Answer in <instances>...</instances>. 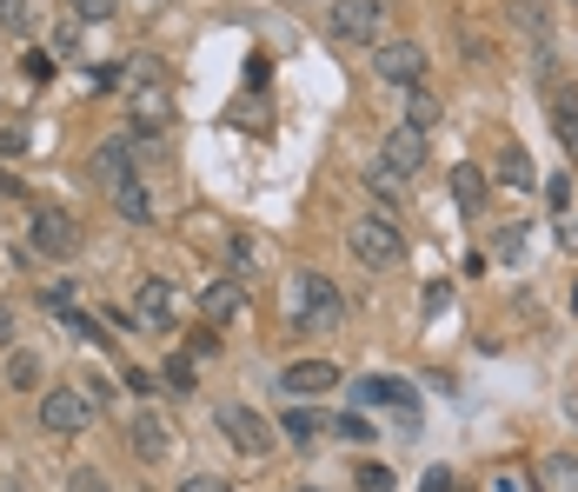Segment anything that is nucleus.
Listing matches in <instances>:
<instances>
[{"mask_svg":"<svg viewBox=\"0 0 578 492\" xmlns=\"http://www.w3.org/2000/svg\"><path fill=\"white\" fill-rule=\"evenodd\" d=\"M340 293H333V280H326V273H299L293 280V326H299V333H333V326H340Z\"/></svg>","mask_w":578,"mask_h":492,"instance_id":"1","label":"nucleus"},{"mask_svg":"<svg viewBox=\"0 0 578 492\" xmlns=\"http://www.w3.org/2000/svg\"><path fill=\"white\" fill-rule=\"evenodd\" d=\"M346 246H353V260H359V267H379V273L405 260V239H399V226H392L386 213L353 220V226H346Z\"/></svg>","mask_w":578,"mask_h":492,"instance_id":"2","label":"nucleus"},{"mask_svg":"<svg viewBox=\"0 0 578 492\" xmlns=\"http://www.w3.org/2000/svg\"><path fill=\"white\" fill-rule=\"evenodd\" d=\"M326 34L346 40V47H379L386 40V0H333Z\"/></svg>","mask_w":578,"mask_h":492,"instance_id":"3","label":"nucleus"},{"mask_svg":"<svg viewBox=\"0 0 578 492\" xmlns=\"http://www.w3.org/2000/svg\"><path fill=\"white\" fill-rule=\"evenodd\" d=\"M40 426L54 433V440H80L94 426V406H87V393H73V386H54L47 399H40Z\"/></svg>","mask_w":578,"mask_h":492,"instance_id":"4","label":"nucleus"},{"mask_svg":"<svg viewBox=\"0 0 578 492\" xmlns=\"http://www.w3.org/2000/svg\"><path fill=\"white\" fill-rule=\"evenodd\" d=\"M373 73L392 80V87H420L426 80V47L420 40H379L373 47Z\"/></svg>","mask_w":578,"mask_h":492,"instance_id":"5","label":"nucleus"},{"mask_svg":"<svg viewBox=\"0 0 578 492\" xmlns=\"http://www.w3.org/2000/svg\"><path fill=\"white\" fill-rule=\"evenodd\" d=\"M213 420H220V433H226V440H233V446H239L246 459H260V453L273 446V426H267V420L253 413V406H220Z\"/></svg>","mask_w":578,"mask_h":492,"instance_id":"6","label":"nucleus"},{"mask_svg":"<svg viewBox=\"0 0 578 492\" xmlns=\"http://www.w3.org/2000/svg\"><path fill=\"white\" fill-rule=\"evenodd\" d=\"M27 239H34V254H47V260H73L80 254V226L67 213H34Z\"/></svg>","mask_w":578,"mask_h":492,"instance_id":"7","label":"nucleus"},{"mask_svg":"<svg viewBox=\"0 0 578 492\" xmlns=\"http://www.w3.org/2000/svg\"><path fill=\"white\" fill-rule=\"evenodd\" d=\"M127 440H133V453H140V459H167V453H174V420L146 406V413H133Z\"/></svg>","mask_w":578,"mask_h":492,"instance_id":"8","label":"nucleus"},{"mask_svg":"<svg viewBox=\"0 0 578 492\" xmlns=\"http://www.w3.org/2000/svg\"><path fill=\"white\" fill-rule=\"evenodd\" d=\"M379 160L399 174V180H412L426 167V133H412V127H399V133H386V147H379Z\"/></svg>","mask_w":578,"mask_h":492,"instance_id":"9","label":"nucleus"},{"mask_svg":"<svg viewBox=\"0 0 578 492\" xmlns=\"http://www.w3.org/2000/svg\"><path fill=\"white\" fill-rule=\"evenodd\" d=\"M239 306H246V286L239 280H207V293H200V319L207 326H226Z\"/></svg>","mask_w":578,"mask_h":492,"instance_id":"10","label":"nucleus"},{"mask_svg":"<svg viewBox=\"0 0 578 492\" xmlns=\"http://www.w3.org/2000/svg\"><path fill=\"white\" fill-rule=\"evenodd\" d=\"M293 399H306V393H326V386H340V366L333 360H299V366H286V379H280Z\"/></svg>","mask_w":578,"mask_h":492,"instance_id":"11","label":"nucleus"},{"mask_svg":"<svg viewBox=\"0 0 578 492\" xmlns=\"http://www.w3.org/2000/svg\"><path fill=\"white\" fill-rule=\"evenodd\" d=\"M94 180H101L107 194H114L120 180H133V147H127V140H107V147L94 153Z\"/></svg>","mask_w":578,"mask_h":492,"instance_id":"12","label":"nucleus"},{"mask_svg":"<svg viewBox=\"0 0 578 492\" xmlns=\"http://www.w3.org/2000/svg\"><path fill=\"white\" fill-rule=\"evenodd\" d=\"M133 306H140V319L153 326V333H167V319H174V286H167V280H140V300H133Z\"/></svg>","mask_w":578,"mask_h":492,"instance_id":"13","label":"nucleus"},{"mask_svg":"<svg viewBox=\"0 0 578 492\" xmlns=\"http://www.w3.org/2000/svg\"><path fill=\"white\" fill-rule=\"evenodd\" d=\"M114 207H120V220L146 226V220H153V187H146V180L133 174V180H120V187H114Z\"/></svg>","mask_w":578,"mask_h":492,"instance_id":"14","label":"nucleus"},{"mask_svg":"<svg viewBox=\"0 0 578 492\" xmlns=\"http://www.w3.org/2000/svg\"><path fill=\"white\" fill-rule=\"evenodd\" d=\"M552 127H558V140L578 153V94H571V87H552Z\"/></svg>","mask_w":578,"mask_h":492,"instance_id":"15","label":"nucleus"},{"mask_svg":"<svg viewBox=\"0 0 578 492\" xmlns=\"http://www.w3.org/2000/svg\"><path fill=\"white\" fill-rule=\"evenodd\" d=\"M353 399H359V406H412V393H405L399 379H359Z\"/></svg>","mask_w":578,"mask_h":492,"instance_id":"16","label":"nucleus"},{"mask_svg":"<svg viewBox=\"0 0 578 492\" xmlns=\"http://www.w3.org/2000/svg\"><path fill=\"white\" fill-rule=\"evenodd\" d=\"M539 479H545V492H578V453H552L539 466Z\"/></svg>","mask_w":578,"mask_h":492,"instance_id":"17","label":"nucleus"},{"mask_svg":"<svg viewBox=\"0 0 578 492\" xmlns=\"http://www.w3.org/2000/svg\"><path fill=\"white\" fill-rule=\"evenodd\" d=\"M319 433H333V420H326V413H306V406H293V413H286V440L293 446H312Z\"/></svg>","mask_w":578,"mask_h":492,"instance_id":"18","label":"nucleus"},{"mask_svg":"<svg viewBox=\"0 0 578 492\" xmlns=\"http://www.w3.org/2000/svg\"><path fill=\"white\" fill-rule=\"evenodd\" d=\"M167 114H174V101L160 94V87H133V120H140V127H160Z\"/></svg>","mask_w":578,"mask_h":492,"instance_id":"19","label":"nucleus"},{"mask_svg":"<svg viewBox=\"0 0 578 492\" xmlns=\"http://www.w3.org/2000/svg\"><path fill=\"white\" fill-rule=\"evenodd\" d=\"M405 127H412V133H433V127H439V101L412 87V101H405Z\"/></svg>","mask_w":578,"mask_h":492,"instance_id":"20","label":"nucleus"},{"mask_svg":"<svg viewBox=\"0 0 578 492\" xmlns=\"http://www.w3.org/2000/svg\"><path fill=\"white\" fill-rule=\"evenodd\" d=\"M34 21H40L34 0H0V27L8 34H34Z\"/></svg>","mask_w":578,"mask_h":492,"instance_id":"21","label":"nucleus"},{"mask_svg":"<svg viewBox=\"0 0 578 492\" xmlns=\"http://www.w3.org/2000/svg\"><path fill=\"white\" fill-rule=\"evenodd\" d=\"M160 386H167L174 399H187V393H193V360H187V353H174L167 366H160Z\"/></svg>","mask_w":578,"mask_h":492,"instance_id":"22","label":"nucleus"},{"mask_svg":"<svg viewBox=\"0 0 578 492\" xmlns=\"http://www.w3.org/2000/svg\"><path fill=\"white\" fill-rule=\"evenodd\" d=\"M452 200H459V207H479V200H485V174H479V167H459V174H452Z\"/></svg>","mask_w":578,"mask_h":492,"instance_id":"23","label":"nucleus"},{"mask_svg":"<svg viewBox=\"0 0 578 492\" xmlns=\"http://www.w3.org/2000/svg\"><path fill=\"white\" fill-rule=\"evenodd\" d=\"M366 187H373L379 200H399V194H405V180H399V174L386 167V160H373V167H366Z\"/></svg>","mask_w":578,"mask_h":492,"instance_id":"24","label":"nucleus"},{"mask_svg":"<svg viewBox=\"0 0 578 492\" xmlns=\"http://www.w3.org/2000/svg\"><path fill=\"white\" fill-rule=\"evenodd\" d=\"M499 180H506V187H532V160H526L519 147H506V160H499Z\"/></svg>","mask_w":578,"mask_h":492,"instance_id":"25","label":"nucleus"},{"mask_svg":"<svg viewBox=\"0 0 578 492\" xmlns=\"http://www.w3.org/2000/svg\"><path fill=\"white\" fill-rule=\"evenodd\" d=\"M512 21H519V27L545 47V8H539V0H512Z\"/></svg>","mask_w":578,"mask_h":492,"instance_id":"26","label":"nucleus"},{"mask_svg":"<svg viewBox=\"0 0 578 492\" xmlns=\"http://www.w3.org/2000/svg\"><path fill=\"white\" fill-rule=\"evenodd\" d=\"M34 379H40V360L34 353H14L8 360V386H34Z\"/></svg>","mask_w":578,"mask_h":492,"instance_id":"27","label":"nucleus"},{"mask_svg":"<svg viewBox=\"0 0 578 492\" xmlns=\"http://www.w3.org/2000/svg\"><path fill=\"white\" fill-rule=\"evenodd\" d=\"M60 313V326H67V333H80V340H101V326L87 319V313H73V306H54Z\"/></svg>","mask_w":578,"mask_h":492,"instance_id":"28","label":"nucleus"},{"mask_svg":"<svg viewBox=\"0 0 578 492\" xmlns=\"http://www.w3.org/2000/svg\"><path fill=\"white\" fill-rule=\"evenodd\" d=\"M67 8H73L80 27H87V21H107V14H114V0H67Z\"/></svg>","mask_w":578,"mask_h":492,"instance_id":"29","label":"nucleus"},{"mask_svg":"<svg viewBox=\"0 0 578 492\" xmlns=\"http://www.w3.org/2000/svg\"><path fill=\"white\" fill-rule=\"evenodd\" d=\"M67 492H114V485H107V479H101L94 466H80V472L67 479Z\"/></svg>","mask_w":578,"mask_h":492,"instance_id":"30","label":"nucleus"},{"mask_svg":"<svg viewBox=\"0 0 578 492\" xmlns=\"http://www.w3.org/2000/svg\"><path fill=\"white\" fill-rule=\"evenodd\" d=\"M333 433H340V440H373V426H366L359 413H340V420H333Z\"/></svg>","mask_w":578,"mask_h":492,"instance_id":"31","label":"nucleus"},{"mask_svg":"<svg viewBox=\"0 0 578 492\" xmlns=\"http://www.w3.org/2000/svg\"><path fill=\"white\" fill-rule=\"evenodd\" d=\"M180 492H233V485H226V479H213V472H193Z\"/></svg>","mask_w":578,"mask_h":492,"instance_id":"32","label":"nucleus"},{"mask_svg":"<svg viewBox=\"0 0 578 492\" xmlns=\"http://www.w3.org/2000/svg\"><path fill=\"white\" fill-rule=\"evenodd\" d=\"M27 80H54V54H27Z\"/></svg>","mask_w":578,"mask_h":492,"instance_id":"33","label":"nucleus"},{"mask_svg":"<svg viewBox=\"0 0 578 492\" xmlns=\"http://www.w3.org/2000/svg\"><path fill=\"white\" fill-rule=\"evenodd\" d=\"M359 485H373V492H386V485H392V472H386V466H359Z\"/></svg>","mask_w":578,"mask_h":492,"instance_id":"34","label":"nucleus"},{"mask_svg":"<svg viewBox=\"0 0 578 492\" xmlns=\"http://www.w3.org/2000/svg\"><path fill=\"white\" fill-rule=\"evenodd\" d=\"M420 492H452V472H446V466H439V472H426V485H420Z\"/></svg>","mask_w":578,"mask_h":492,"instance_id":"35","label":"nucleus"},{"mask_svg":"<svg viewBox=\"0 0 578 492\" xmlns=\"http://www.w3.org/2000/svg\"><path fill=\"white\" fill-rule=\"evenodd\" d=\"M8 340H14V313H8V306H0V347H8Z\"/></svg>","mask_w":578,"mask_h":492,"instance_id":"36","label":"nucleus"},{"mask_svg":"<svg viewBox=\"0 0 578 492\" xmlns=\"http://www.w3.org/2000/svg\"><path fill=\"white\" fill-rule=\"evenodd\" d=\"M571 313H578V286H571Z\"/></svg>","mask_w":578,"mask_h":492,"instance_id":"37","label":"nucleus"}]
</instances>
